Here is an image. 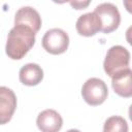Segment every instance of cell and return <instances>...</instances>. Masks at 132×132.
Segmentation results:
<instances>
[{"label": "cell", "mask_w": 132, "mask_h": 132, "mask_svg": "<svg viewBox=\"0 0 132 132\" xmlns=\"http://www.w3.org/2000/svg\"><path fill=\"white\" fill-rule=\"evenodd\" d=\"M14 25H23L36 34L41 27V18L36 9L31 6H23L21 7L14 15Z\"/></svg>", "instance_id": "ba28073f"}, {"label": "cell", "mask_w": 132, "mask_h": 132, "mask_svg": "<svg viewBox=\"0 0 132 132\" xmlns=\"http://www.w3.org/2000/svg\"><path fill=\"white\" fill-rule=\"evenodd\" d=\"M94 12L98 16L103 33H110L118 29L121 23V15L118 7L112 3H101L96 6Z\"/></svg>", "instance_id": "277c9868"}, {"label": "cell", "mask_w": 132, "mask_h": 132, "mask_svg": "<svg viewBox=\"0 0 132 132\" xmlns=\"http://www.w3.org/2000/svg\"><path fill=\"white\" fill-rule=\"evenodd\" d=\"M36 124L41 132H59L63 126V119L55 109H44L38 114Z\"/></svg>", "instance_id": "52a82bcc"}, {"label": "cell", "mask_w": 132, "mask_h": 132, "mask_svg": "<svg viewBox=\"0 0 132 132\" xmlns=\"http://www.w3.org/2000/svg\"><path fill=\"white\" fill-rule=\"evenodd\" d=\"M69 45L68 34L59 28L47 30L42 37L43 48L52 55H60L67 51Z\"/></svg>", "instance_id": "5b68a950"}, {"label": "cell", "mask_w": 132, "mask_h": 132, "mask_svg": "<svg viewBox=\"0 0 132 132\" xmlns=\"http://www.w3.org/2000/svg\"><path fill=\"white\" fill-rule=\"evenodd\" d=\"M113 91L121 97L129 98L132 96V71L130 68L123 70L111 77Z\"/></svg>", "instance_id": "30bf717a"}, {"label": "cell", "mask_w": 132, "mask_h": 132, "mask_svg": "<svg viewBox=\"0 0 132 132\" xmlns=\"http://www.w3.org/2000/svg\"><path fill=\"white\" fill-rule=\"evenodd\" d=\"M103 130L104 132H128V124L124 118L112 116L105 121Z\"/></svg>", "instance_id": "7c38bea8"}, {"label": "cell", "mask_w": 132, "mask_h": 132, "mask_svg": "<svg viewBox=\"0 0 132 132\" xmlns=\"http://www.w3.org/2000/svg\"><path fill=\"white\" fill-rule=\"evenodd\" d=\"M75 27L79 35L87 36V37L93 36L101 30L100 21L94 11L81 14L77 19Z\"/></svg>", "instance_id": "9c48e42d"}, {"label": "cell", "mask_w": 132, "mask_h": 132, "mask_svg": "<svg viewBox=\"0 0 132 132\" xmlns=\"http://www.w3.org/2000/svg\"><path fill=\"white\" fill-rule=\"evenodd\" d=\"M66 132H80V131L79 130H76V129H70V130H68Z\"/></svg>", "instance_id": "5bb4252c"}, {"label": "cell", "mask_w": 132, "mask_h": 132, "mask_svg": "<svg viewBox=\"0 0 132 132\" xmlns=\"http://www.w3.org/2000/svg\"><path fill=\"white\" fill-rule=\"evenodd\" d=\"M35 43V33L23 25H14L8 33L5 45L6 55L12 60H21Z\"/></svg>", "instance_id": "6da1fadb"}, {"label": "cell", "mask_w": 132, "mask_h": 132, "mask_svg": "<svg viewBox=\"0 0 132 132\" xmlns=\"http://www.w3.org/2000/svg\"><path fill=\"white\" fill-rule=\"evenodd\" d=\"M108 95V89L106 84L97 77L89 78L81 88V96L89 105L102 104Z\"/></svg>", "instance_id": "3957f363"}, {"label": "cell", "mask_w": 132, "mask_h": 132, "mask_svg": "<svg viewBox=\"0 0 132 132\" xmlns=\"http://www.w3.org/2000/svg\"><path fill=\"white\" fill-rule=\"evenodd\" d=\"M129 63L130 53L128 50L122 45H113L106 53L103 68L106 74L112 77L114 74L130 68Z\"/></svg>", "instance_id": "7a4b0ae2"}, {"label": "cell", "mask_w": 132, "mask_h": 132, "mask_svg": "<svg viewBox=\"0 0 132 132\" xmlns=\"http://www.w3.org/2000/svg\"><path fill=\"white\" fill-rule=\"evenodd\" d=\"M16 108V96L7 87H0V125L8 123Z\"/></svg>", "instance_id": "8992f818"}, {"label": "cell", "mask_w": 132, "mask_h": 132, "mask_svg": "<svg viewBox=\"0 0 132 132\" xmlns=\"http://www.w3.org/2000/svg\"><path fill=\"white\" fill-rule=\"evenodd\" d=\"M19 78L23 85L33 87V86L38 85L42 80L43 70L38 64L28 63L20 69Z\"/></svg>", "instance_id": "8fae6325"}, {"label": "cell", "mask_w": 132, "mask_h": 132, "mask_svg": "<svg viewBox=\"0 0 132 132\" xmlns=\"http://www.w3.org/2000/svg\"><path fill=\"white\" fill-rule=\"evenodd\" d=\"M90 4V1H85V2H81V1H71L70 2V5L73 6L75 9H84L86 6H88Z\"/></svg>", "instance_id": "4fadbf2b"}]
</instances>
